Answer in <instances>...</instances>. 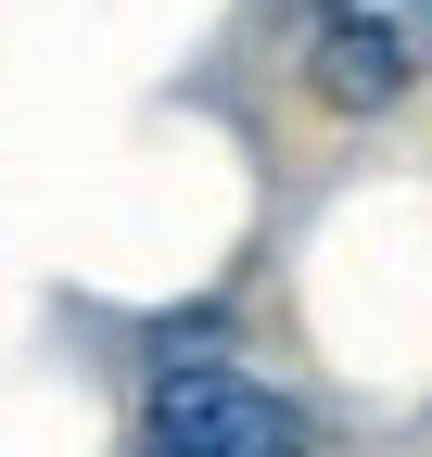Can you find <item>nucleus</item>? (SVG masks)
Returning <instances> with one entry per match:
<instances>
[{"label":"nucleus","mask_w":432,"mask_h":457,"mask_svg":"<svg viewBox=\"0 0 432 457\" xmlns=\"http://www.w3.org/2000/svg\"><path fill=\"white\" fill-rule=\"evenodd\" d=\"M140 432H153V457H318V420H305L267 369H242V356L153 369Z\"/></svg>","instance_id":"nucleus-1"},{"label":"nucleus","mask_w":432,"mask_h":457,"mask_svg":"<svg viewBox=\"0 0 432 457\" xmlns=\"http://www.w3.org/2000/svg\"><path fill=\"white\" fill-rule=\"evenodd\" d=\"M407 77H420L407 26L356 13V0H318V102L331 114H382V102H407Z\"/></svg>","instance_id":"nucleus-2"}]
</instances>
